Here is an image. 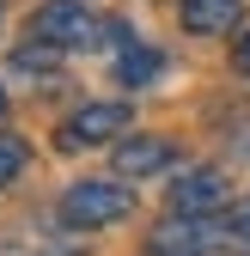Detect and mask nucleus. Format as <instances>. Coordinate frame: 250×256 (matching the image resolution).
<instances>
[{"label":"nucleus","mask_w":250,"mask_h":256,"mask_svg":"<svg viewBox=\"0 0 250 256\" xmlns=\"http://www.w3.org/2000/svg\"><path fill=\"white\" fill-rule=\"evenodd\" d=\"M18 171H24V140L18 134H0V189H6Z\"/></svg>","instance_id":"1a4fd4ad"},{"label":"nucleus","mask_w":250,"mask_h":256,"mask_svg":"<svg viewBox=\"0 0 250 256\" xmlns=\"http://www.w3.org/2000/svg\"><path fill=\"white\" fill-rule=\"evenodd\" d=\"M30 37L43 49H55V55L92 49V43H104V18L92 12L86 0H43V6L30 12Z\"/></svg>","instance_id":"f257e3e1"},{"label":"nucleus","mask_w":250,"mask_h":256,"mask_svg":"<svg viewBox=\"0 0 250 256\" xmlns=\"http://www.w3.org/2000/svg\"><path fill=\"white\" fill-rule=\"evenodd\" d=\"M134 214V196H128V183H116V177H86L74 183L68 196H61V220L80 232H98V226H116V220H128Z\"/></svg>","instance_id":"f03ea898"},{"label":"nucleus","mask_w":250,"mask_h":256,"mask_svg":"<svg viewBox=\"0 0 250 256\" xmlns=\"http://www.w3.org/2000/svg\"><path fill=\"white\" fill-rule=\"evenodd\" d=\"M0 110H6V92H0Z\"/></svg>","instance_id":"f8f14e48"},{"label":"nucleus","mask_w":250,"mask_h":256,"mask_svg":"<svg viewBox=\"0 0 250 256\" xmlns=\"http://www.w3.org/2000/svg\"><path fill=\"white\" fill-rule=\"evenodd\" d=\"M232 68L250 80V37H238V49H232Z\"/></svg>","instance_id":"9b49d317"},{"label":"nucleus","mask_w":250,"mask_h":256,"mask_svg":"<svg viewBox=\"0 0 250 256\" xmlns=\"http://www.w3.org/2000/svg\"><path fill=\"white\" fill-rule=\"evenodd\" d=\"M146 256H165V250H146Z\"/></svg>","instance_id":"ddd939ff"},{"label":"nucleus","mask_w":250,"mask_h":256,"mask_svg":"<svg viewBox=\"0 0 250 256\" xmlns=\"http://www.w3.org/2000/svg\"><path fill=\"white\" fill-rule=\"evenodd\" d=\"M244 24V0H183V30L196 37H226Z\"/></svg>","instance_id":"0eeeda50"},{"label":"nucleus","mask_w":250,"mask_h":256,"mask_svg":"<svg viewBox=\"0 0 250 256\" xmlns=\"http://www.w3.org/2000/svg\"><path fill=\"white\" fill-rule=\"evenodd\" d=\"M238 238L214 226V214L190 220V214H171L159 232H152V250H165V256H226Z\"/></svg>","instance_id":"7ed1b4c3"},{"label":"nucleus","mask_w":250,"mask_h":256,"mask_svg":"<svg viewBox=\"0 0 250 256\" xmlns=\"http://www.w3.org/2000/svg\"><path fill=\"white\" fill-rule=\"evenodd\" d=\"M177 165V146L165 134H122L116 140V177L122 183H140V177H159Z\"/></svg>","instance_id":"20e7f679"},{"label":"nucleus","mask_w":250,"mask_h":256,"mask_svg":"<svg viewBox=\"0 0 250 256\" xmlns=\"http://www.w3.org/2000/svg\"><path fill=\"white\" fill-rule=\"evenodd\" d=\"M232 238L250 250V196H244V202H238V214H232Z\"/></svg>","instance_id":"9d476101"},{"label":"nucleus","mask_w":250,"mask_h":256,"mask_svg":"<svg viewBox=\"0 0 250 256\" xmlns=\"http://www.w3.org/2000/svg\"><path fill=\"white\" fill-rule=\"evenodd\" d=\"M165 74V55L152 49V43H140V37H128L122 30V55H116V80L122 86H152Z\"/></svg>","instance_id":"6e6552de"},{"label":"nucleus","mask_w":250,"mask_h":256,"mask_svg":"<svg viewBox=\"0 0 250 256\" xmlns=\"http://www.w3.org/2000/svg\"><path fill=\"white\" fill-rule=\"evenodd\" d=\"M220 208H226V177L214 165H196V171H183L171 183V214L202 220V214H220Z\"/></svg>","instance_id":"423d86ee"},{"label":"nucleus","mask_w":250,"mask_h":256,"mask_svg":"<svg viewBox=\"0 0 250 256\" xmlns=\"http://www.w3.org/2000/svg\"><path fill=\"white\" fill-rule=\"evenodd\" d=\"M116 134H128V104H86L61 122V146H104Z\"/></svg>","instance_id":"39448f33"}]
</instances>
